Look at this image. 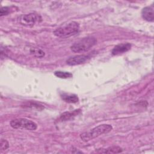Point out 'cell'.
I'll return each mask as SVG.
<instances>
[{"label":"cell","instance_id":"10","mask_svg":"<svg viewBox=\"0 0 154 154\" xmlns=\"http://www.w3.org/2000/svg\"><path fill=\"white\" fill-rule=\"evenodd\" d=\"M61 97L63 100L67 103H76L79 101L78 97L74 94H67L63 93L61 94Z\"/></svg>","mask_w":154,"mask_h":154},{"label":"cell","instance_id":"13","mask_svg":"<svg viewBox=\"0 0 154 154\" xmlns=\"http://www.w3.org/2000/svg\"><path fill=\"white\" fill-rule=\"evenodd\" d=\"M31 53L35 57L37 58H42L45 56V52L40 49L34 48L31 50Z\"/></svg>","mask_w":154,"mask_h":154},{"label":"cell","instance_id":"9","mask_svg":"<svg viewBox=\"0 0 154 154\" xmlns=\"http://www.w3.org/2000/svg\"><path fill=\"white\" fill-rule=\"evenodd\" d=\"M81 112V109H75L70 112H65L63 113L59 117V120L61 122L67 121L70 119H73L75 116L78 115Z\"/></svg>","mask_w":154,"mask_h":154},{"label":"cell","instance_id":"5","mask_svg":"<svg viewBox=\"0 0 154 154\" xmlns=\"http://www.w3.org/2000/svg\"><path fill=\"white\" fill-rule=\"evenodd\" d=\"M41 19V17L35 13L23 14L19 17V21L22 25L28 26H33L36 22H39V20Z\"/></svg>","mask_w":154,"mask_h":154},{"label":"cell","instance_id":"6","mask_svg":"<svg viewBox=\"0 0 154 154\" xmlns=\"http://www.w3.org/2000/svg\"><path fill=\"white\" fill-rule=\"evenodd\" d=\"M90 57L85 55H78L69 58L66 60V63L69 66L79 65L84 63Z\"/></svg>","mask_w":154,"mask_h":154},{"label":"cell","instance_id":"11","mask_svg":"<svg viewBox=\"0 0 154 154\" xmlns=\"http://www.w3.org/2000/svg\"><path fill=\"white\" fill-rule=\"evenodd\" d=\"M104 151H100L101 153H120L122 152V149L119 146H111L105 149H103Z\"/></svg>","mask_w":154,"mask_h":154},{"label":"cell","instance_id":"8","mask_svg":"<svg viewBox=\"0 0 154 154\" xmlns=\"http://www.w3.org/2000/svg\"><path fill=\"white\" fill-rule=\"evenodd\" d=\"M143 18L148 22H153L154 20V12L153 5L147 6L143 8L141 11Z\"/></svg>","mask_w":154,"mask_h":154},{"label":"cell","instance_id":"14","mask_svg":"<svg viewBox=\"0 0 154 154\" xmlns=\"http://www.w3.org/2000/svg\"><path fill=\"white\" fill-rule=\"evenodd\" d=\"M13 8L10 7H3L1 8V12H0V15L1 16L7 15L9 13H10L13 11Z\"/></svg>","mask_w":154,"mask_h":154},{"label":"cell","instance_id":"3","mask_svg":"<svg viewBox=\"0 0 154 154\" xmlns=\"http://www.w3.org/2000/svg\"><path fill=\"white\" fill-rule=\"evenodd\" d=\"M97 43L95 37L88 36L81 38L74 43L71 46L70 49L75 53H82L90 49Z\"/></svg>","mask_w":154,"mask_h":154},{"label":"cell","instance_id":"12","mask_svg":"<svg viewBox=\"0 0 154 154\" xmlns=\"http://www.w3.org/2000/svg\"><path fill=\"white\" fill-rule=\"evenodd\" d=\"M55 76H56L58 78H63V79H67V78H70L73 76L72 73L69 72H63V71H56L54 73Z\"/></svg>","mask_w":154,"mask_h":154},{"label":"cell","instance_id":"15","mask_svg":"<svg viewBox=\"0 0 154 154\" xmlns=\"http://www.w3.org/2000/svg\"><path fill=\"white\" fill-rule=\"evenodd\" d=\"M1 150L3 151V150H7L8 147H9V143L8 142L4 139H1Z\"/></svg>","mask_w":154,"mask_h":154},{"label":"cell","instance_id":"4","mask_svg":"<svg viewBox=\"0 0 154 154\" xmlns=\"http://www.w3.org/2000/svg\"><path fill=\"white\" fill-rule=\"evenodd\" d=\"M10 126L14 129H25L29 131H35L37 128V125L35 122L25 118L12 120L10 122Z\"/></svg>","mask_w":154,"mask_h":154},{"label":"cell","instance_id":"1","mask_svg":"<svg viewBox=\"0 0 154 154\" xmlns=\"http://www.w3.org/2000/svg\"><path fill=\"white\" fill-rule=\"evenodd\" d=\"M79 30V23L75 21H72L57 28L54 31V34L58 37L67 38L77 34Z\"/></svg>","mask_w":154,"mask_h":154},{"label":"cell","instance_id":"7","mask_svg":"<svg viewBox=\"0 0 154 154\" xmlns=\"http://www.w3.org/2000/svg\"><path fill=\"white\" fill-rule=\"evenodd\" d=\"M131 48V44L129 43H120L112 49L111 51V54L113 55H117L123 53L128 52Z\"/></svg>","mask_w":154,"mask_h":154},{"label":"cell","instance_id":"2","mask_svg":"<svg viewBox=\"0 0 154 154\" xmlns=\"http://www.w3.org/2000/svg\"><path fill=\"white\" fill-rule=\"evenodd\" d=\"M112 129V126L111 125L102 124L93 128L90 131L81 134L80 135V137L84 141H88L99 137V135L107 134L111 132Z\"/></svg>","mask_w":154,"mask_h":154}]
</instances>
